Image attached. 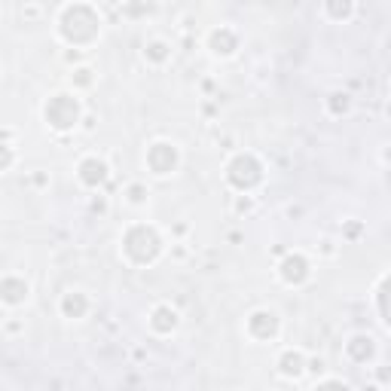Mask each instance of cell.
<instances>
[{"label":"cell","instance_id":"obj_8","mask_svg":"<svg viewBox=\"0 0 391 391\" xmlns=\"http://www.w3.org/2000/svg\"><path fill=\"white\" fill-rule=\"evenodd\" d=\"M248 337L269 342L278 337V315L269 312V309H257V312L248 315Z\"/></svg>","mask_w":391,"mask_h":391},{"label":"cell","instance_id":"obj_27","mask_svg":"<svg viewBox=\"0 0 391 391\" xmlns=\"http://www.w3.org/2000/svg\"><path fill=\"white\" fill-rule=\"evenodd\" d=\"M92 208H95V211H101V214H105V211H107V205H105V199H95V202H92Z\"/></svg>","mask_w":391,"mask_h":391},{"label":"cell","instance_id":"obj_25","mask_svg":"<svg viewBox=\"0 0 391 391\" xmlns=\"http://www.w3.org/2000/svg\"><path fill=\"white\" fill-rule=\"evenodd\" d=\"M150 10H153V6H123V13H129V15H144Z\"/></svg>","mask_w":391,"mask_h":391},{"label":"cell","instance_id":"obj_13","mask_svg":"<svg viewBox=\"0 0 391 391\" xmlns=\"http://www.w3.org/2000/svg\"><path fill=\"white\" fill-rule=\"evenodd\" d=\"M278 373H282L284 379H300L302 373H306V355L297 352V348H287L278 358Z\"/></svg>","mask_w":391,"mask_h":391},{"label":"cell","instance_id":"obj_7","mask_svg":"<svg viewBox=\"0 0 391 391\" xmlns=\"http://www.w3.org/2000/svg\"><path fill=\"white\" fill-rule=\"evenodd\" d=\"M77 178H79V183H83V187L98 190V187H105V183H107L110 169H107L105 159H98V156H86L83 162L77 165Z\"/></svg>","mask_w":391,"mask_h":391},{"label":"cell","instance_id":"obj_22","mask_svg":"<svg viewBox=\"0 0 391 391\" xmlns=\"http://www.w3.org/2000/svg\"><path fill=\"white\" fill-rule=\"evenodd\" d=\"M312 391H352L346 385V382H339V379H327V382H321V385H315Z\"/></svg>","mask_w":391,"mask_h":391},{"label":"cell","instance_id":"obj_23","mask_svg":"<svg viewBox=\"0 0 391 391\" xmlns=\"http://www.w3.org/2000/svg\"><path fill=\"white\" fill-rule=\"evenodd\" d=\"M324 361H321V358H312V361H306V373H315V376H321V373H324Z\"/></svg>","mask_w":391,"mask_h":391},{"label":"cell","instance_id":"obj_10","mask_svg":"<svg viewBox=\"0 0 391 391\" xmlns=\"http://www.w3.org/2000/svg\"><path fill=\"white\" fill-rule=\"evenodd\" d=\"M178 321H181L178 309H171L169 302H162V306H156L153 312H150V330L159 333V337H169L174 327H178Z\"/></svg>","mask_w":391,"mask_h":391},{"label":"cell","instance_id":"obj_28","mask_svg":"<svg viewBox=\"0 0 391 391\" xmlns=\"http://www.w3.org/2000/svg\"><path fill=\"white\" fill-rule=\"evenodd\" d=\"M65 61H79V52L74 49V52H65Z\"/></svg>","mask_w":391,"mask_h":391},{"label":"cell","instance_id":"obj_26","mask_svg":"<svg viewBox=\"0 0 391 391\" xmlns=\"http://www.w3.org/2000/svg\"><path fill=\"white\" fill-rule=\"evenodd\" d=\"M358 233H361V227H358V223H348V227H346V236L348 238H355Z\"/></svg>","mask_w":391,"mask_h":391},{"label":"cell","instance_id":"obj_14","mask_svg":"<svg viewBox=\"0 0 391 391\" xmlns=\"http://www.w3.org/2000/svg\"><path fill=\"white\" fill-rule=\"evenodd\" d=\"M346 355L352 358L355 364H367L373 355H376V342H373V337H364V333H358V337H352L346 342Z\"/></svg>","mask_w":391,"mask_h":391},{"label":"cell","instance_id":"obj_20","mask_svg":"<svg viewBox=\"0 0 391 391\" xmlns=\"http://www.w3.org/2000/svg\"><path fill=\"white\" fill-rule=\"evenodd\" d=\"M70 77H74V86H77V89H89V86L95 83V74H92V68H77V70H74V74H70Z\"/></svg>","mask_w":391,"mask_h":391},{"label":"cell","instance_id":"obj_2","mask_svg":"<svg viewBox=\"0 0 391 391\" xmlns=\"http://www.w3.org/2000/svg\"><path fill=\"white\" fill-rule=\"evenodd\" d=\"M162 248H165L162 236H159L153 227H147V223H135V227H129L123 236V251L135 266H150V263H156Z\"/></svg>","mask_w":391,"mask_h":391},{"label":"cell","instance_id":"obj_17","mask_svg":"<svg viewBox=\"0 0 391 391\" xmlns=\"http://www.w3.org/2000/svg\"><path fill=\"white\" fill-rule=\"evenodd\" d=\"M324 13L342 22V19H348V15L355 13V3H352V0H342V3H333V0H330V3H324Z\"/></svg>","mask_w":391,"mask_h":391},{"label":"cell","instance_id":"obj_5","mask_svg":"<svg viewBox=\"0 0 391 391\" xmlns=\"http://www.w3.org/2000/svg\"><path fill=\"white\" fill-rule=\"evenodd\" d=\"M178 147L169 141H156L150 144L147 150V169L156 174V178H165V174H171L174 169H178Z\"/></svg>","mask_w":391,"mask_h":391},{"label":"cell","instance_id":"obj_12","mask_svg":"<svg viewBox=\"0 0 391 391\" xmlns=\"http://www.w3.org/2000/svg\"><path fill=\"white\" fill-rule=\"evenodd\" d=\"M59 309H61V315H65V318H70V321L86 318V312H89V297H86L83 291H68L65 297H61Z\"/></svg>","mask_w":391,"mask_h":391},{"label":"cell","instance_id":"obj_18","mask_svg":"<svg viewBox=\"0 0 391 391\" xmlns=\"http://www.w3.org/2000/svg\"><path fill=\"white\" fill-rule=\"evenodd\" d=\"M147 196H150V190L144 187V183H129V187H125V199H129V205H144L147 202Z\"/></svg>","mask_w":391,"mask_h":391},{"label":"cell","instance_id":"obj_9","mask_svg":"<svg viewBox=\"0 0 391 391\" xmlns=\"http://www.w3.org/2000/svg\"><path fill=\"white\" fill-rule=\"evenodd\" d=\"M28 297H31V287L25 278H19V275L0 278V302H6V306H22V302H28Z\"/></svg>","mask_w":391,"mask_h":391},{"label":"cell","instance_id":"obj_19","mask_svg":"<svg viewBox=\"0 0 391 391\" xmlns=\"http://www.w3.org/2000/svg\"><path fill=\"white\" fill-rule=\"evenodd\" d=\"M385 293H388V278L382 275L379 278V287H376V302H379V321L388 324V306H385Z\"/></svg>","mask_w":391,"mask_h":391},{"label":"cell","instance_id":"obj_21","mask_svg":"<svg viewBox=\"0 0 391 391\" xmlns=\"http://www.w3.org/2000/svg\"><path fill=\"white\" fill-rule=\"evenodd\" d=\"M13 162H15V150L10 144H0V171H10Z\"/></svg>","mask_w":391,"mask_h":391},{"label":"cell","instance_id":"obj_3","mask_svg":"<svg viewBox=\"0 0 391 391\" xmlns=\"http://www.w3.org/2000/svg\"><path fill=\"white\" fill-rule=\"evenodd\" d=\"M79 116H83V110H79V101L70 92L52 95V98L43 105V119L55 132H74Z\"/></svg>","mask_w":391,"mask_h":391},{"label":"cell","instance_id":"obj_16","mask_svg":"<svg viewBox=\"0 0 391 391\" xmlns=\"http://www.w3.org/2000/svg\"><path fill=\"white\" fill-rule=\"evenodd\" d=\"M348 107H352V95L348 92H333L330 98H327V110H330L333 116L348 114Z\"/></svg>","mask_w":391,"mask_h":391},{"label":"cell","instance_id":"obj_1","mask_svg":"<svg viewBox=\"0 0 391 391\" xmlns=\"http://www.w3.org/2000/svg\"><path fill=\"white\" fill-rule=\"evenodd\" d=\"M101 31V15L89 3H70L59 15V34L70 46H89Z\"/></svg>","mask_w":391,"mask_h":391},{"label":"cell","instance_id":"obj_6","mask_svg":"<svg viewBox=\"0 0 391 391\" xmlns=\"http://www.w3.org/2000/svg\"><path fill=\"white\" fill-rule=\"evenodd\" d=\"M278 275H282L284 284L291 287H300L309 282V275H312V263L306 260V254L293 251V254H284L282 263H278Z\"/></svg>","mask_w":391,"mask_h":391},{"label":"cell","instance_id":"obj_11","mask_svg":"<svg viewBox=\"0 0 391 391\" xmlns=\"http://www.w3.org/2000/svg\"><path fill=\"white\" fill-rule=\"evenodd\" d=\"M208 49L214 55H220V59H229L236 49H238V37L233 28H214L208 34Z\"/></svg>","mask_w":391,"mask_h":391},{"label":"cell","instance_id":"obj_24","mask_svg":"<svg viewBox=\"0 0 391 391\" xmlns=\"http://www.w3.org/2000/svg\"><path fill=\"white\" fill-rule=\"evenodd\" d=\"M251 208H254V202H251V199H248V196H238V202H236V211L242 214V211H251Z\"/></svg>","mask_w":391,"mask_h":391},{"label":"cell","instance_id":"obj_15","mask_svg":"<svg viewBox=\"0 0 391 391\" xmlns=\"http://www.w3.org/2000/svg\"><path fill=\"white\" fill-rule=\"evenodd\" d=\"M144 59H147L150 65H165V61L171 59V46L165 43V40H147V46H144Z\"/></svg>","mask_w":391,"mask_h":391},{"label":"cell","instance_id":"obj_4","mask_svg":"<svg viewBox=\"0 0 391 391\" xmlns=\"http://www.w3.org/2000/svg\"><path fill=\"white\" fill-rule=\"evenodd\" d=\"M227 181L233 183L238 193H251L254 187H260V183H263V165H260V159L251 156V153L233 156V159H229V165H227Z\"/></svg>","mask_w":391,"mask_h":391},{"label":"cell","instance_id":"obj_29","mask_svg":"<svg viewBox=\"0 0 391 391\" xmlns=\"http://www.w3.org/2000/svg\"><path fill=\"white\" fill-rule=\"evenodd\" d=\"M364 391H379V388H376V385H367V388H364Z\"/></svg>","mask_w":391,"mask_h":391}]
</instances>
